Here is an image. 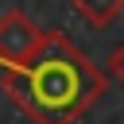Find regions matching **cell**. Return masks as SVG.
<instances>
[{
    "instance_id": "6da1fadb",
    "label": "cell",
    "mask_w": 124,
    "mask_h": 124,
    "mask_svg": "<svg viewBox=\"0 0 124 124\" xmlns=\"http://www.w3.org/2000/svg\"><path fill=\"white\" fill-rule=\"evenodd\" d=\"M0 81L35 124H74L97 105L108 78L62 31H46L39 50L23 66L4 70Z\"/></svg>"
},
{
    "instance_id": "7a4b0ae2",
    "label": "cell",
    "mask_w": 124,
    "mask_h": 124,
    "mask_svg": "<svg viewBox=\"0 0 124 124\" xmlns=\"http://www.w3.org/2000/svg\"><path fill=\"white\" fill-rule=\"evenodd\" d=\"M43 35H46V31H39L27 12H19V8L4 12V16H0V70L23 66V62L39 50Z\"/></svg>"
},
{
    "instance_id": "3957f363",
    "label": "cell",
    "mask_w": 124,
    "mask_h": 124,
    "mask_svg": "<svg viewBox=\"0 0 124 124\" xmlns=\"http://www.w3.org/2000/svg\"><path fill=\"white\" fill-rule=\"evenodd\" d=\"M74 12L81 19H89L93 27H108L120 12H124V0H70Z\"/></svg>"
},
{
    "instance_id": "277c9868",
    "label": "cell",
    "mask_w": 124,
    "mask_h": 124,
    "mask_svg": "<svg viewBox=\"0 0 124 124\" xmlns=\"http://www.w3.org/2000/svg\"><path fill=\"white\" fill-rule=\"evenodd\" d=\"M108 74H112V78H116V81L124 85V43H120V46L112 50V58H108Z\"/></svg>"
}]
</instances>
